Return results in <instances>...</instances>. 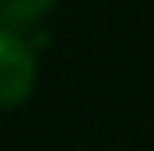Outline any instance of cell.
I'll return each mask as SVG.
<instances>
[{
	"instance_id": "cell-1",
	"label": "cell",
	"mask_w": 154,
	"mask_h": 151,
	"mask_svg": "<svg viewBox=\"0 0 154 151\" xmlns=\"http://www.w3.org/2000/svg\"><path fill=\"white\" fill-rule=\"evenodd\" d=\"M38 86V48L28 34L0 28V113L17 110Z\"/></svg>"
},
{
	"instance_id": "cell-2",
	"label": "cell",
	"mask_w": 154,
	"mask_h": 151,
	"mask_svg": "<svg viewBox=\"0 0 154 151\" xmlns=\"http://www.w3.org/2000/svg\"><path fill=\"white\" fill-rule=\"evenodd\" d=\"M55 11V0H0V28L21 34L41 31V21Z\"/></svg>"
}]
</instances>
